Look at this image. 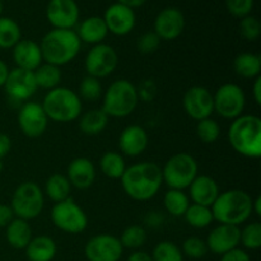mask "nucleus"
<instances>
[{"mask_svg":"<svg viewBox=\"0 0 261 261\" xmlns=\"http://www.w3.org/2000/svg\"><path fill=\"white\" fill-rule=\"evenodd\" d=\"M79 117V129L83 134L89 137L101 134L107 127L110 120V117L101 109L89 110Z\"/></svg>","mask_w":261,"mask_h":261,"instance_id":"28","label":"nucleus"},{"mask_svg":"<svg viewBox=\"0 0 261 261\" xmlns=\"http://www.w3.org/2000/svg\"><path fill=\"white\" fill-rule=\"evenodd\" d=\"M252 213L259 217L261 216V196H256L255 199H252Z\"/></svg>","mask_w":261,"mask_h":261,"instance_id":"51","label":"nucleus"},{"mask_svg":"<svg viewBox=\"0 0 261 261\" xmlns=\"http://www.w3.org/2000/svg\"><path fill=\"white\" fill-rule=\"evenodd\" d=\"M240 236H241L240 227L219 224L212 229L205 242L209 251L216 255H223L239 246Z\"/></svg>","mask_w":261,"mask_h":261,"instance_id":"19","label":"nucleus"},{"mask_svg":"<svg viewBox=\"0 0 261 261\" xmlns=\"http://www.w3.org/2000/svg\"><path fill=\"white\" fill-rule=\"evenodd\" d=\"M126 261H153L152 256L145 251H134Z\"/></svg>","mask_w":261,"mask_h":261,"instance_id":"48","label":"nucleus"},{"mask_svg":"<svg viewBox=\"0 0 261 261\" xmlns=\"http://www.w3.org/2000/svg\"><path fill=\"white\" fill-rule=\"evenodd\" d=\"M196 134L201 142L205 143V144H212V143H216L218 140L219 135H221V126L212 117L203 119L198 121Z\"/></svg>","mask_w":261,"mask_h":261,"instance_id":"38","label":"nucleus"},{"mask_svg":"<svg viewBox=\"0 0 261 261\" xmlns=\"http://www.w3.org/2000/svg\"><path fill=\"white\" fill-rule=\"evenodd\" d=\"M79 17L81 9L75 0H50L46 5V18L58 30H73Z\"/></svg>","mask_w":261,"mask_h":261,"instance_id":"13","label":"nucleus"},{"mask_svg":"<svg viewBox=\"0 0 261 261\" xmlns=\"http://www.w3.org/2000/svg\"><path fill=\"white\" fill-rule=\"evenodd\" d=\"M161 46V38L155 35L153 31L145 32L139 36L137 40V48L140 54L149 55V54L155 53Z\"/></svg>","mask_w":261,"mask_h":261,"instance_id":"42","label":"nucleus"},{"mask_svg":"<svg viewBox=\"0 0 261 261\" xmlns=\"http://www.w3.org/2000/svg\"><path fill=\"white\" fill-rule=\"evenodd\" d=\"M184 110L191 119L200 121L214 112L213 93L203 86H194L185 92L182 98Z\"/></svg>","mask_w":261,"mask_h":261,"instance_id":"16","label":"nucleus"},{"mask_svg":"<svg viewBox=\"0 0 261 261\" xmlns=\"http://www.w3.org/2000/svg\"><path fill=\"white\" fill-rule=\"evenodd\" d=\"M121 180L122 190L137 201H147L154 198L162 188V168L155 162H139L125 170Z\"/></svg>","mask_w":261,"mask_h":261,"instance_id":"1","label":"nucleus"},{"mask_svg":"<svg viewBox=\"0 0 261 261\" xmlns=\"http://www.w3.org/2000/svg\"><path fill=\"white\" fill-rule=\"evenodd\" d=\"M33 75H35V81L38 88L47 89V91L59 87V84L61 83V78H63L60 68L47 63L41 64L33 71Z\"/></svg>","mask_w":261,"mask_h":261,"instance_id":"30","label":"nucleus"},{"mask_svg":"<svg viewBox=\"0 0 261 261\" xmlns=\"http://www.w3.org/2000/svg\"><path fill=\"white\" fill-rule=\"evenodd\" d=\"M185 25L184 13L176 7H167L155 15L153 32L161 38V41H173L182 35Z\"/></svg>","mask_w":261,"mask_h":261,"instance_id":"15","label":"nucleus"},{"mask_svg":"<svg viewBox=\"0 0 261 261\" xmlns=\"http://www.w3.org/2000/svg\"><path fill=\"white\" fill-rule=\"evenodd\" d=\"M240 33L245 40L254 42V41L259 40L261 35V23L255 15L250 14L247 17L242 18L240 20Z\"/></svg>","mask_w":261,"mask_h":261,"instance_id":"40","label":"nucleus"},{"mask_svg":"<svg viewBox=\"0 0 261 261\" xmlns=\"http://www.w3.org/2000/svg\"><path fill=\"white\" fill-rule=\"evenodd\" d=\"M96 176V166L89 158L76 157L69 163L66 177L71 188H75L78 190H87L94 184Z\"/></svg>","mask_w":261,"mask_h":261,"instance_id":"21","label":"nucleus"},{"mask_svg":"<svg viewBox=\"0 0 261 261\" xmlns=\"http://www.w3.org/2000/svg\"><path fill=\"white\" fill-rule=\"evenodd\" d=\"M3 167H4V166H3V161H0V172L3 171Z\"/></svg>","mask_w":261,"mask_h":261,"instance_id":"53","label":"nucleus"},{"mask_svg":"<svg viewBox=\"0 0 261 261\" xmlns=\"http://www.w3.org/2000/svg\"><path fill=\"white\" fill-rule=\"evenodd\" d=\"M119 65V55L112 46L107 43L94 45L88 51L84 60L87 75L97 79L107 78L116 70Z\"/></svg>","mask_w":261,"mask_h":261,"instance_id":"11","label":"nucleus"},{"mask_svg":"<svg viewBox=\"0 0 261 261\" xmlns=\"http://www.w3.org/2000/svg\"><path fill=\"white\" fill-rule=\"evenodd\" d=\"M116 3L126 5V7L132 8V9H135V8H140L142 5H144L147 0H116Z\"/></svg>","mask_w":261,"mask_h":261,"instance_id":"49","label":"nucleus"},{"mask_svg":"<svg viewBox=\"0 0 261 261\" xmlns=\"http://www.w3.org/2000/svg\"><path fill=\"white\" fill-rule=\"evenodd\" d=\"M221 261H251V259H250V255L245 250L236 247V249L222 255Z\"/></svg>","mask_w":261,"mask_h":261,"instance_id":"44","label":"nucleus"},{"mask_svg":"<svg viewBox=\"0 0 261 261\" xmlns=\"http://www.w3.org/2000/svg\"><path fill=\"white\" fill-rule=\"evenodd\" d=\"M7 241L13 249L23 250L28 246L32 240V228L28 221L20 218H14L7 227Z\"/></svg>","mask_w":261,"mask_h":261,"instance_id":"26","label":"nucleus"},{"mask_svg":"<svg viewBox=\"0 0 261 261\" xmlns=\"http://www.w3.org/2000/svg\"><path fill=\"white\" fill-rule=\"evenodd\" d=\"M8 74H9V68H8V65L4 61L0 60V87H4Z\"/></svg>","mask_w":261,"mask_h":261,"instance_id":"50","label":"nucleus"},{"mask_svg":"<svg viewBox=\"0 0 261 261\" xmlns=\"http://www.w3.org/2000/svg\"><path fill=\"white\" fill-rule=\"evenodd\" d=\"M22 40L19 24L13 18L0 17V48H13Z\"/></svg>","mask_w":261,"mask_h":261,"instance_id":"32","label":"nucleus"},{"mask_svg":"<svg viewBox=\"0 0 261 261\" xmlns=\"http://www.w3.org/2000/svg\"><path fill=\"white\" fill-rule=\"evenodd\" d=\"M228 142L234 152L246 158L261 157V119L256 115H241L232 121Z\"/></svg>","mask_w":261,"mask_h":261,"instance_id":"3","label":"nucleus"},{"mask_svg":"<svg viewBox=\"0 0 261 261\" xmlns=\"http://www.w3.org/2000/svg\"><path fill=\"white\" fill-rule=\"evenodd\" d=\"M163 205L167 213L172 217H184L185 212L190 205V199L184 190L170 189L163 196Z\"/></svg>","mask_w":261,"mask_h":261,"instance_id":"33","label":"nucleus"},{"mask_svg":"<svg viewBox=\"0 0 261 261\" xmlns=\"http://www.w3.org/2000/svg\"><path fill=\"white\" fill-rule=\"evenodd\" d=\"M199 166L195 158L186 152L173 154L162 167L163 182L170 189L185 190L198 176Z\"/></svg>","mask_w":261,"mask_h":261,"instance_id":"8","label":"nucleus"},{"mask_svg":"<svg viewBox=\"0 0 261 261\" xmlns=\"http://www.w3.org/2000/svg\"><path fill=\"white\" fill-rule=\"evenodd\" d=\"M182 255H186L190 259H201L208 254V246L204 240L199 237H189L182 244Z\"/></svg>","mask_w":261,"mask_h":261,"instance_id":"41","label":"nucleus"},{"mask_svg":"<svg viewBox=\"0 0 261 261\" xmlns=\"http://www.w3.org/2000/svg\"><path fill=\"white\" fill-rule=\"evenodd\" d=\"M214 112L227 120H234L244 115L246 94L236 83H224L213 94Z\"/></svg>","mask_w":261,"mask_h":261,"instance_id":"10","label":"nucleus"},{"mask_svg":"<svg viewBox=\"0 0 261 261\" xmlns=\"http://www.w3.org/2000/svg\"><path fill=\"white\" fill-rule=\"evenodd\" d=\"M99 170L106 177L120 180L126 170V163L120 153L106 152L99 160Z\"/></svg>","mask_w":261,"mask_h":261,"instance_id":"31","label":"nucleus"},{"mask_svg":"<svg viewBox=\"0 0 261 261\" xmlns=\"http://www.w3.org/2000/svg\"><path fill=\"white\" fill-rule=\"evenodd\" d=\"M252 97L256 105H261V76L254 79V84H252Z\"/></svg>","mask_w":261,"mask_h":261,"instance_id":"47","label":"nucleus"},{"mask_svg":"<svg viewBox=\"0 0 261 261\" xmlns=\"http://www.w3.org/2000/svg\"><path fill=\"white\" fill-rule=\"evenodd\" d=\"M4 89L12 101L27 102L35 96L38 87L36 84L33 71L14 68L13 70H9Z\"/></svg>","mask_w":261,"mask_h":261,"instance_id":"17","label":"nucleus"},{"mask_svg":"<svg viewBox=\"0 0 261 261\" xmlns=\"http://www.w3.org/2000/svg\"><path fill=\"white\" fill-rule=\"evenodd\" d=\"M41 106L48 120L60 124L75 121L83 111V103L78 93L60 86L47 92Z\"/></svg>","mask_w":261,"mask_h":261,"instance_id":"5","label":"nucleus"},{"mask_svg":"<svg viewBox=\"0 0 261 261\" xmlns=\"http://www.w3.org/2000/svg\"><path fill=\"white\" fill-rule=\"evenodd\" d=\"M25 256L30 261H53L58 252L56 242L48 236L32 237L25 247Z\"/></svg>","mask_w":261,"mask_h":261,"instance_id":"25","label":"nucleus"},{"mask_svg":"<svg viewBox=\"0 0 261 261\" xmlns=\"http://www.w3.org/2000/svg\"><path fill=\"white\" fill-rule=\"evenodd\" d=\"M147 239L148 233L144 227L139 226V224H132L122 231L121 237L119 240L124 249L137 250L144 246Z\"/></svg>","mask_w":261,"mask_h":261,"instance_id":"35","label":"nucleus"},{"mask_svg":"<svg viewBox=\"0 0 261 261\" xmlns=\"http://www.w3.org/2000/svg\"><path fill=\"white\" fill-rule=\"evenodd\" d=\"M12 50L13 60L17 65L15 68L35 71L42 64L43 59L40 43L33 40H20Z\"/></svg>","mask_w":261,"mask_h":261,"instance_id":"23","label":"nucleus"},{"mask_svg":"<svg viewBox=\"0 0 261 261\" xmlns=\"http://www.w3.org/2000/svg\"><path fill=\"white\" fill-rule=\"evenodd\" d=\"M255 0H226V8L233 17L242 19L252 13Z\"/></svg>","mask_w":261,"mask_h":261,"instance_id":"43","label":"nucleus"},{"mask_svg":"<svg viewBox=\"0 0 261 261\" xmlns=\"http://www.w3.org/2000/svg\"><path fill=\"white\" fill-rule=\"evenodd\" d=\"M188 189L189 199L193 201V204L209 206V208H212L214 201L221 194L217 181L208 175L196 176Z\"/></svg>","mask_w":261,"mask_h":261,"instance_id":"22","label":"nucleus"},{"mask_svg":"<svg viewBox=\"0 0 261 261\" xmlns=\"http://www.w3.org/2000/svg\"><path fill=\"white\" fill-rule=\"evenodd\" d=\"M149 137L147 130L139 125H129L119 137V148L127 157H138L147 150Z\"/></svg>","mask_w":261,"mask_h":261,"instance_id":"20","label":"nucleus"},{"mask_svg":"<svg viewBox=\"0 0 261 261\" xmlns=\"http://www.w3.org/2000/svg\"><path fill=\"white\" fill-rule=\"evenodd\" d=\"M139 103V94L134 84L127 79L112 82L103 93L102 111L109 117H126L132 115Z\"/></svg>","mask_w":261,"mask_h":261,"instance_id":"6","label":"nucleus"},{"mask_svg":"<svg viewBox=\"0 0 261 261\" xmlns=\"http://www.w3.org/2000/svg\"><path fill=\"white\" fill-rule=\"evenodd\" d=\"M233 69L245 79H255L261 73V56L254 53H241L234 58Z\"/></svg>","mask_w":261,"mask_h":261,"instance_id":"27","label":"nucleus"},{"mask_svg":"<svg viewBox=\"0 0 261 261\" xmlns=\"http://www.w3.org/2000/svg\"><path fill=\"white\" fill-rule=\"evenodd\" d=\"M45 206V194L33 181H24L17 186L12 196L10 208L15 218L31 221L42 213Z\"/></svg>","mask_w":261,"mask_h":261,"instance_id":"7","label":"nucleus"},{"mask_svg":"<svg viewBox=\"0 0 261 261\" xmlns=\"http://www.w3.org/2000/svg\"><path fill=\"white\" fill-rule=\"evenodd\" d=\"M12 149V139L9 135L0 133V161L4 160Z\"/></svg>","mask_w":261,"mask_h":261,"instance_id":"46","label":"nucleus"},{"mask_svg":"<svg viewBox=\"0 0 261 261\" xmlns=\"http://www.w3.org/2000/svg\"><path fill=\"white\" fill-rule=\"evenodd\" d=\"M124 247L119 237L102 233L91 237L84 246V255L88 261H119Z\"/></svg>","mask_w":261,"mask_h":261,"instance_id":"12","label":"nucleus"},{"mask_svg":"<svg viewBox=\"0 0 261 261\" xmlns=\"http://www.w3.org/2000/svg\"><path fill=\"white\" fill-rule=\"evenodd\" d=\"M240 244L249 250H257L261 247V224L259 222H252L246 224L241 229Z\"/></svg>","mask_w":261,"mask_h":261,"instance_id":"39","label":"nucleus"},{"mask_svg":"<svg viewBox=\"0 0 261 261\" xmlns=\"http://www.w3.org/2000/svg\"><path fill=\"white\" fill-rule=\"evenodd\" d=\"M51 222L60 231L69 234H79L88 227L86 212L71 198L55 203L51 209Z\"/></svg>","mask_w":261,"mask_h":261,"instance_id":"9","label":"nucleus"},{"mask_svg":"<svg viewBox=\"0 0 261 261\" xmlns=\"http://www.w3.org/2000/svg\"><path fill=\"white\" fill-rule=\"evenodd\" d=\"M214 221L219 224L237 226L249 221L252 214V198L240 189L223 191L212 205Z\"/></svg>","mask_w":261,"mask_h":261,"instance_id":"4","label":"nucleus"},{"mask_svg":"<svg viewBox=\"0 0 261 261\" xmlns=\"http://www.w3.org/2000/svg\"><path fill=\"white\" fill-rule=\"evenodd\" d=\"M103 94V88H102L101 81L94 76L87 75L82 79L79 84V98L88 102H96Z\"/></svg>","mask_w":261,"mask_h":261,"instance_id":"37","label":"nucleus"},{"mask_svg":"<svg viewBox=\"0 0 261 261\" xmlns=\"http://www.w3.org/2000/svg\"><path fill=\"white\" fill-rule=\"evenodd\" d=\"M18 126L27 138H40L45 134L48 119L37 102H24L18 111Z\"/></svg>","mask_w":261,"mask_h":261,"instance_id":"14","label":"nucleus"},{"mask_svg":"<svg viewBox=\"0 0 261 261\" xmlns=\"http://www.w3.org/2000/svg\"><path fill=\"white\" fill-rule=\"evenodd\" d=\"M70 193L71 185L65 175L54 173L46 180L43 194L47 195V198L54 203H60V201L70 198Z\"/></svg>","mask_w":261,"mask_h":261,"instance_id":"29","label":"nucleus"},{"mask_svg":"<svg viewBox=\"0 0 261 261\" xmlns=\"http://www.w3.org/2000/svg\"><path fill=\"white\" fill-rule=\"evenodd\" d=\"M150 256L153 261H184L180 247L171 241H161L155 245Z\"/></svg>","mask_w":261,"mask_h":261,"instance_id":"36","label":"nucleus"},{"mask_svg":"<svg viewBox=\"0 0 261 261\" xmlns=\"http://www.w3.org/2000/svg\"><path fill=\"white\" fill-rule=\"evenodd\" d=\"M102 18L109 30V33L115 36L129 35L137 24L135 10L120 3L109 5Z\"/></svg>","mask_w":261,"mask_h":261,"instance_id":"18","label":"nucleus"},{"mask_svg":"<svg viewBox=\"0 0 261 261\" xmlns=\"http://www.w3.org/2000/svg\"><path fill=\"white\" fill-rule=\"evenodd\" d=\"M3 10H4V5H3V2L0 0V17H2L3 14Z\"/></svg>","mask_w":261,"mask_h":261,"instance_id":"52","label":"nucleus"},{"mask_svg":"<svg viewBox=\"0 0 261 261\" xmlns=\"http://www.w3.org/2000/svg\"><path fill=\"white\" fill-rule=\"evenodd\" d=\"M40 47L43 60L60 68L76 58L82 42L74 30L53 28L42 37Z\"/></svg>","mask_w":261,"mask_h":261,"instance_id":"2","label":"nucleus"},{"mask_svg":"<svg viewBox=\"0 0 261 261\" xmlns=\"http://www.w3.org/2000/svg\"><path fill=\"white\" fill-rule=\"evenodd\" d=\"M184 218L189 226L199 229L211 226L212 222L214 221L212 209L209 206L198 205V204H190L188 211L184 214Z\"/></svg>","mask_w":261,"mask_h":261,"instance_id":"34","label":"nucleus"},{"mask_svg":"<svg viewBox=\"0 0 261 261\" xmlns=\"http://www.w3.org/2000/svg\"><path fill=\"white\" fill-rule=\"evenodd\" d=\"M81 42L88 43V45H98L103 43L105 38L109 35L105 20L98 15H92L86 18L78 24V30L75 31Z\"/></svg>","mask_w":261,"mask_h":261,"instance_id":"24","label":"nucleus"},{"mask_svg":"<svg viewBox=\"0 0 261 261\" xmlns=\"http://www.w3.org/2000/svg\"><path fill=\"white\" fill-rule=\"evenodd\" d=\"M14 218V213H13L10 205L0 204V228H5Z\"/></svg>","mask_w":261,"mask_h":261,"instance_id":"45","label":"nucleus"}]
</instances>
